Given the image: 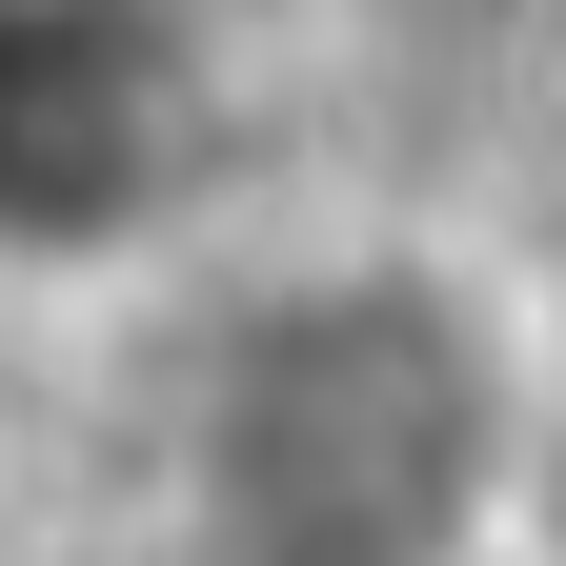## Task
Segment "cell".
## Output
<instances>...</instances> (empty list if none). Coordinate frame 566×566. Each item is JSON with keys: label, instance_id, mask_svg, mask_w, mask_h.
I'll return each mask as SVG.
<instances>
[{"label": "cell", "instance_id": "obj_1", "mask_svg": "<svg viewBox=\"0 0 566 566\" xmlns=\"http://www.w3.org/2000/svg\"><path fill=\"white\" fill-rule=\"evenodd\" d=\"M546 304L465 243H283L163 365L182 566H506Z\"/></svg>", "mask_w": 566, "mask_h": 566}, {"label": "cell", "instance_id": "obj_3", "mask_svg": "<svg viewBox=\"0 0 566 566\" xmlns=\"http://www.w3.org/2000/svg\"><path fill=\"white\" fill-rule=\"evenodd\" d=\"M506 566H566V304H546V365H526V506H506Z\"/></svg>", "mask_w": 566, "mask_h": 566}, {"label": "cell", "instance_id": "obj_2", "mask_svg": "<svg viewBox=\"0 0 566 566\" xmlns=\"http://www.w3.org/2000/svg\"><path fill=\"white\" fill-rule=\"evenodd\" d=\"M243 163V82L182 0H0V304L163 263Z\"/></svg>", "mask_w": 566, "mask_h": 566}]
</instances>
